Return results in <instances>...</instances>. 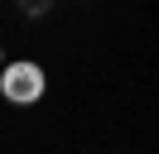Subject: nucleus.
<instances>
[{"mask_svg": "<svg viewBox=\"0 0 159 154\" xmlns=\"http://www.w3.org/2000/svg\"><path fill=\"white\" fill-rule=\"evenodd\" d=\"M43 87H48V77H43V67L29 63V58L5 63V72H0V92H5V101H15V106H34L43 96Z\"/></svg>", "mask_w": 159, "mask_h": 154, "instance_id": "1", "label": "nucleus"}, {"mask_svg": "<svg viewBox=\"0 0 159 154\" xmlns=\"http://www.w3.org/2000/svg\"><path fill=\"white\" fill-rule=\"evenodd\" d=\"M20 5H24V15H29V19H39V15H48L53 0H20Z\"/></svg>", "mask_w": 159, "mask_h": 154, "instance_id": "2", "label": "nucleus"}]
</instances>
